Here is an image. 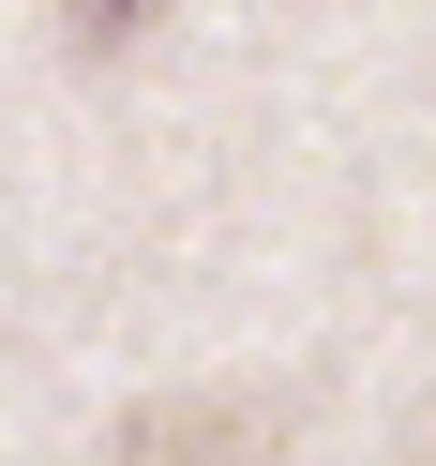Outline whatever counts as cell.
<instances>
[{"label": "cell", "instance_id": "7a4b0ae2", "mask_svg": "<svg viewBox=\"0 0 436 466\" xmlns=\"http://www.w3.org/2000/svg\"><path fill=\"white\" fill-rule=\"evenodd\" d=\"M61 31L91 46V61H121V46H151V31H166V0H61Z\"/></svg>", "mask_w": 436, "mask_h": 466}, {"label": "cell", "instance_id": "6da1fadb", "mask_svg": "<svg viewBox=\"0 0 436 466\" xmlns=\"http://www.w3.org/2000/svg\"><path fill=\"white\" fill-rule=\"evenodd\" d=\"M121 466H271V406H241V391H181V406H151V421L121 436Z\"/></svg>", "mask_w": 436, "mask_h": 466}]
</instances>
